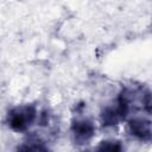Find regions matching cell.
Returning a JSON list of instances; mask_svg holds the SVG:
<instances>
[{"instance_id": "cell-1", "label": "cell", "mask_w": 152, "mask_h": 152, "mask_svg": "<svg viewBox=\"0 0 152 152\" xmlns=\"http://www.w3.org/2000/svg\"><path fill=\"white\" fill-rule=\"evenodd\" d=\"M36 119V109L31 106H23L14 108L8 114L10 126L15 131L26 129Z\"/></svg>"}, {"instance_id": "cell-4", "label": "cell", "mask_w": 152, "mask_h": 152, "mask_svg": "<svg viewBox=\"0 0 152 152\" xmlns=\"http://www.w3.org/2000/svg\"><path fill=\"white\" fill-rule=\"evenodd\" d=\"M100 150H109V151H118L121 150V146L116 141H103V144L99 147Z\"/></svg>"}, {"instance_id": "cell-3", "label": "cell", "mask_w": 152, "mask_h": 152, "mask_svg": "<svg viewBox=\"0 0 152 152\" xmlns=\"http://www.w3.org/2000/svg\"><path fill=\"white\" fill-rule=\"evenodd\" d=\"M129 129L132 134L141 140H150L151 138V122L142 118H134L129 120Z\"/></svg>"}, {"instance_id": "cell-2", "label": "cell", "mask_w": 152, "mask_h": 152, "mask_svg": "<svg viewBox=\"0 0 152 152\" xmlns=\"http://www.w3.org/2000/svg\"><path fill=\"white\" fill-rule=\"evenodd\" d=\"M72 134L77 144L87 142L94 134V126L88 120H78L72 124Z\"/></svg>"}]
</instances>
